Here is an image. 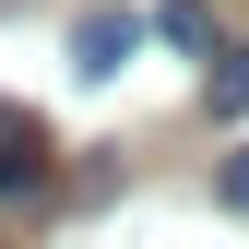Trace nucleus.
I'll use <instances>...</instances> for the list:
<instances>
[{
	"label": "nucleus",
	"instance_id": "obj_2",
	"mask_svg": "<svg viewBox=\"0 0 249 249\" xmlns=\"http://www.w3.org/2000/svg\"><path fill=\"white\" fill-rule=\"evenodd\" d=\"M131 48H142V24H131V12H83V24H71V71H83V83H107Z\"/></svg>",
	"mask_w": 249,
	"mask_h": 249
},
{
	"label": "nucleus",
	"instance_id": "obj_4",
	"mask_svg": "<svg viewBox=\"0 0 249 249\" xmlns=\"http://www.w3.org/2000/svg\"><path fill=\"white\" fill-rule=\"evenodd\" d=\"M154 24H166L178 48H213V12H202V0H166V12H154Z\"/></svg>",
	"mask_w": 249,
	"mask_h": 249
},
{
	"label": "nucleus",
	"instance_id": "obj_5",
	"mask_svg": "<svg viewBox=\"0 0 249 249\" xmlns=\"http://www.w3.org/2000/svg\"><path fill=\"white\" fill-rule=\"evenodd\" d=\"M226 202H237V213H249V154H226Z\"/></svg>",
	"mask_w": 249,
	"mask_h": 249
},
{
	"label": "nucleus",
	"instance_id": "obj_1",
	"mask_svg": "<svg viewBox=\"0 0 249 249\" xmlns=\"http://www.w3.org/2000/svg\"><path fill=\"white\" fill-rule=\"evenodd\" d=\"M48 190V119L0 95V202H36Z\"/></svg>",
	"mask_w": 249,
	"mask_h": 249
},
{
	"label": "nucleus",
	"instance_id": "obj_3",
	"mask_svg": "<svg viewBox=\"0 0 249 249\" xmlns=\"http://www.w3.org/2000/svg\"><path fill=\"white\" fill-rule=\"evenodd\" d=\"M202 95H213V119L249 107V48H213V59H202Z\"/></svg>",
	"mask_w": 249,
	"mask_h": 249
}]
</instances>
